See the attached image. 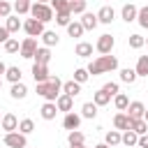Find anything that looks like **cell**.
Wrapping results in <instances>:
<instances>
[{
  "instance_id": "obj_1",
  "label": "cell",
  "mask_w": 148,
  "mask_h": 148,
  "mask_svg": "<svg viewBox=\"0 0 148 148\" xmlns=\"http://www.w3.org/2000/svg\"><path fill=\"white\" fill-rule=\"evenodd\" d=\"M62 81L58 79V76H51L46 83H37V95H42L46 102H56L62 92Z\"/></svg>"
},
{
  "instance_id": "obj_2",
  "label": "cell",
  "mask_w": 148,
  "mask_h": 148,
  "mask_svg": "<svg viewBox=\"0 0 148 148\" xmlns=\"http://www.w3.org/2000/svg\"><path fill=\"white\" fill-rule=\"evenodd\" d=\"M118 67V58L116 56H99L97 60H92L88 65V74L97 76V74H104V72H113Z\"/></svg>"
},
{
  "instance_id": "obj_3",
  "label": "cell",
  "mask_w": 148,
  "mask_h": 148,
  "mask_svg": "<svg viewBox=\"0 0 148 148\" xmlns=\"http://www.w3.org/2000/svg\"><path fill=\"white\" fill-rule=\"evenodd\" d=\"M30 14H32V18H37V21H42V23H46V21L53 18L51 5H42V2H35V5L30 7Z\"/></svg>"
},
{
  "instance_id": "obj_4",
  "label": "cell",
  "mask_w": 148,
  "mask_h": 148,
  "mask_svg": "<svg viewBox=\"0 0 148 148\" xmlns=\"http://www.w3.org/2000/svg\"><path fill=\"white\" fill-rule=\"evenodd\" d=\"M5 146H9V148H28L25 134H21L18 130L16 132H7L5 134Z\"/></svg>"
},
{
  "instance_id": "obj_5",
  "label": "cell",
  "mask_w": 148,
  "mask_h": 148,
  "mask_svg": "<svg viewBox=\"0 0 148 148\" xmlns=\"http://www.w3.org/2000/svg\"><path fill=\"white\" fill-rule=\"evenodd\" d=\"M23 30L28 32V37H42L44 35V23L37 21V18H28L23 23Z\"/></svg>"
},
{
  "instance_id": "obj_6",
  "label": "cell",
  "mask_w": 148,
  "mask_h": 148,
  "mask_svg": "<svg viewBox=\"0 0 148 148\" xmlns=\"http://www.w3.org/2000/svg\"><path fill=\"white\" fill-rule=\"evenodd\" d=\"M37 49H39V46H37V39H35V37H25V39L21 42V56H23V58H28V60H30V58H35Z\"/></svg>"
},
{
  "instance_id": "obj_7",
  "label": "cell",
  "mask_w": 148,
  "mask_h": 148,
  "mask_svg": "<svg viewBox=\"0 0 148 148\" xmlns=\"http://www.w3.org/2000/svg\"><path fill=\"white\" fill-rule=\"evenodd\" d=\"M113 44H116V39H113L111 35H99V39H97L95 49H97L102 56H109V53H111V49H113Z\"/></svg>"
},
{
  "instance_id": "obj_8",
  "label": "cell",
  "mask_w": 148,
  "mask_h": 148,
  "mask_svg": "<svg viewBox=\"0 0 148 148\" xmlns=\"http://www.w3.org/2000/svg\"><path fill=\"white\" fill-rule=\"evenodd\" d=\"M32 79H35V83H46V81L51 79L49 67H46V65H37V62H32Z\"/></svg>"
},
{
  "instance_id": "obj_9",
  "label": "cell",
  "mask_w": 148,
  "mask_h": 148,
  "mask_svg": "<svg viewBox=\"0 0 148 148\" xmlns=\"http://www.w3.org/2000/svg\"><path fill=\"white\" fill-rule=\"evenodd\" d=\"M79 125H81V116H76L74 111L65 113V118H62V127H65V130L74 132V130H79Z\"/></svg>"
},
{
  "instance_id": "obj_10",
  "label": "cell",
  "mask_w": 148,
  "mask_h": 148,
  "mask_svg": "<svg viewBox=\"0 0 148 148\" xmlns=\"http://www.w3.org/2000/svg\"><path fill=\"white\" fill-rule=\"evenodd\" d=\"M143 113H146V106H143L141 102H130V106H127V116H130L132 120H141Z\"/></svg>"
},
{
  "instance_id": "obj_11",
  "label": "cell",
  "mask_w": 148,
  "mask_h": 148,
  "mask_svg": "<svg viewBox=\"0 0 148 148\" xmlns=\"http://www.w3.org/2000/svg\"><path fill=\"white\" fill-rule=\"evenodd\" d=\"M97 23H99L97 14H92V12L81 14V25H83V30H95V28H97Z\"/></svg>"
},
{
  "instance_id": "obj_12",
  "label": "cell",
  "mask_w": 148,
  "mask_h": 148,
  "mask_svg": "<svg viewBox=\"0 0 148 148\" xmlns=\"http://www.w3.org/2000/svg\"><path fill=\"white\" fill-rule=\"evenodd\" d=\"M0 127H2L5 132H16V130H18V120H16V116H14V113H5Z\"/></svg>"
},
{
  "instance_id": "obj_13",
  "label": "cell",
  "mask_w": 148,
  "mask_h": 148,
  "mask_svg": "<svg viewBox=\"0 0 148 148\" xmlns=\"http://www.w3.org/2000/svg\"><path fill=\"white\" fill-rule=\"evenodd\" d=\"M120 16H123V21L132 23V21H136V16H139V7H134V5H123Z\"/></svg>"
},
{
  "instance_id": "obj_14",
  "label": "cell",
  "mask_w": 148,
  "mask_h": 148,
  "mask_svg": "<svg viewBox=\"0 0 148 148\" xmlns=\"http://www.w3.org/2000/svg\"><path fill=\"white\" fill-rule=\"evenodd\" d=\"M97 18H99V23H111V21L116 18V12H113V7L104 5V7L97 12Z\"/></svg>"
},
{
  "instance_id": "obj_15",
  "label": "cell",
  "mask_w": 148,
  "mask_h": 148,
  "mask_svg": "<svg viewBox=\"0 0 148 148\" xmlns=\"http://www.w3.org/2000/svg\"><path fill=\"white\" fill-rule=\"evenodd\" d=\"M32 60H35L37 65H49V60H51V51H49V46H39Z\"/></svg>"
},
{
  "instance_id": "obj_16",
  "label": "cell",
  "mask_w": 148,
  "mask_h": 148,
  "mask_svg": "<svg viewBox=\"0 0 148 148\" xmlns=\"http://www.w3.org/2000/svg\"><path fill=\"white\" fill-rule=\"evenodd\" d=\"M72 102H74V97H69V95H60L58 99H56V106H58V111H65V113H69L72 111Z\"/></svg>"
},
{
  "instance_id": "obj_17",
  "label": "cell",
  "mask_w": 148,
  "mask_h": 148,
  "mask_svg": "<svg viewBox=\"0 0 148 148\" xmlns=\"http://www.w3.org/2000/svg\"><path fill=\"white\" fill-rule=\"evenodd\" d=\"M39 113H42V118H44V120H53V118H56V113H58L56 102H46V104L39 109Z\"/></svg>"
},
{
  "instance_id": "obj_18",
  "label": "cell",
  "mask_w": 148,
  "mask_h": 148,
  "mask_svg": "<svg viewBox=\"0 0 148 148\" xmlns=\"http://www.w3.org/2000/svg\"><path fill=\"white\" fill-rule=\"evenodd\" d=\"M130 123H132V118L127 116V113H116V118H113V125H116V130L120 132H125V130H130Z\"/></svg>"
},
{
  "instance_id": "obj_19",
  "label": "cell",
  "mask_w": 148,
  "mask_h": 148,
  "mask_svg": "<svg viewBox=\"0 0 148 148\" xmlns=\"http://www.w3.org/2000/svg\"><path fill=\"white\" fill-rule=\"evenodd\" d=\"M62 92L69 95V97H76V95L81 92V83H76V81H65V83H62Z\"/></svg>"
},
{
  "instance_id": "obj_20",
  "label": "cell",
  "mask_w": 148,
  "mask_h": 148,
  "mask_svg": "<svg viewBox=\"0 0 148 148\" xmlns=\"http://www.w3.org/2000/svg\"><path fill=\"white\" fill-rule=\"evenodd\" d=\"M104 143L106 146H118V143H123V134L118 132V130H111V132H106V136H104Z\"/></svg>"
},
{
  "instance_id": "obj_21",
  "label": "cell",
  "mask_w": 148,
  "mask_h": 148,
  "mask_svg": "<svg viewBox=\"0 0 148 148\" xmlns=\"http://www.w3.org/2000/svg\"><path fill=\"white\" fill-rule=\"evenodd\" d=\"M74 53H76L79 58H88V56H92V44H88V42H79L76 49H74Z\"/></svg>"
},
{
  "instance_id": "obj_22",
  "label": "cell",
  "mask_w": 148,
  "mask_h": 148,
  "mask_svg": "<svg viewBox=\"0 0 148 148\" xmlns=\"http://www.w3.org/2000/svg\"><path fill=\"white\" fill-rule=\"evenodd\" d=\"M9 95H12L14 99H23V97L28 95V88H25V83H12V90H9Z\"/></svg>"
},
{
  "instance_id": "obj_23",
  "label": "cell",
  "mask_w": 148,
  "mask_h": 148,
  "mask_svg": "<svg viewBox=\"0 0 148 148\" xmlns=\"http://www.w3.org/2000/svg\"><path fill=\"white\" fill-rule=\"evenodd\" d=\"M130 130L136 132L139 136H143V134H148V123H146L143 118H141V120H132V123H130Z\"/></svg>"
},
{
  "instance_id": "obj_24",
  "label": "cell",
  "mask_w": 148,
  "mask_h": 148,
  "mask_svg": "<svg viewBox=\"0 0 148 148\" xmlns=\"http://www.w3.org/2000/svg\"><path fill=\"white\" fill-rule=\"evenodd\" d=\"M92 102H95L97 106H106V104L111 102V95H109L106 90H97V92L92 95Z\"/></svg>"
},
{
  "instance_id": "obj_25",
  "label": "cell",
  "mask_w": 148,
  "mask_h": 148,
  "mask_svg": "<svg viewBox=\"0 0 148 148\" xmlns=\"http://www.w3.org/2000/svg\"><path fill=\"white\" fill-rule=\"evenodd\" d=\"M113 104H116L118 111H127V106H130V97H127L125 92H118L116 99H113Z\"/></svg>"
},
{
  "instance_id": "obj_26",
  "label": "cell",
  "mask_w": 148,
  "mask_h": 148,
  "mask_svg": "<svg viewBox=\"0 0 148 148\" xmlns=\"http://www.w3.org/2000/svg\"><path fill=\"white\" fill-rule=\"evenodd\" d=\"M136 76H148V56H139V62H136Z\"/></svg>"
},
{
  "instance_id": "obj_27",
  "label": "cell",
  "mask_w": 148,
  "mask_h": 148,
  "mask_svg": "<svg viewBox=\"0 0 148 148\" xmlns=\"http://www.w3.org/2000/svg\"><path fill=\"white\" fill-rule=\"evenodd\" d=\"M58 32H53V30H44V35H42V42H44V46H53V44H58Z\"/></svg>"
},
{
  "instance_id": "obj_28",
  "label": "cell",
  "mask_w": 148,
  "mask_h": 148,
  "mask_svg": "<svg viewBox=\"0 0 148 148\" xmlns=\"http://www.w3.org/2000/svg\"><path fill=\"white\" fill-rule=\"evenodd\" d=\"M5 79L12 81V83H21V69H18V67H7Z\"/></svg>"
},
{
  "instance_id": "obj_29",
  "label": "cell",
  "mask_w": 148,
  "mask_h": 148,
  "mask_svg": "<svg viewBox=\"0 0 148 148\" xmlns=\"http://www.w3.org/2000/svg\"><path fill=\"white\" fill-rule=\"evenodd\" d=\"M120 81H125V83H134V81H136V69H132V67L120 69Z\"/></svg>"
},
{
  "instance_id": "obj_30",
  "label": "cell",
  "mask_w": 148,
  "mask_h": 148,
  "mask_svg": "<svg viewBox=\"0 0 148 148\" xmlns=\"http://www.w3.org/2000/svg\"><path fill=\"white\" fill-rule=\"evenodd\" d=\"M81 113H83V118H95L97 116V104L95 102H86L81 106Z\"/></svg>"
},
{
  "instance_id": "obj_31",
  "label": "cell",
  "mask_w": 148,
  "mask_h": 148,
  "mask_svg": "<svg viewBox=\"0 0 148 148\" xmlns=\"http://www.w3.org/2000/svg\"><path fill=\"white\" fill-rule=\"evenodd\" d=\"M51 9H56V14L69 12V0H51ZM72 14V12H69Z\"/></svg>"
},
{
  "instance_id": "obj_32",
  "label": "cell",
  "mask_w": 148,
  "mask_h": 148,
  "mask_svg": "<svg viewBox=\"0 0 148 148\" xmlns=\"http://www.w3.org/2000/svg\"><path fill=\"white\" fill-rule=\"evenodd\" d=\"M67 32H69V37H81V35H83V25H81V21H72V23L67 25Z\"/></svg>"
},
{
  "instance_id": "obj_33",
  "label": "cell",
  "mask_w": 148,
  "mask_h": 148,
  "mask_svg": "<svg viewBox=\"0 0 148 148\" xmlns=\"http://www.w3.org/2000/svg\"><path fill=\"white\" fill-rule=\"evenodd\" d=\"M67 141H69V146H83V141H86V136L79 132V130H74V132H69V136H67Z\"/></svg>"
},
{
  "instance_id": "obj_34",
  "label": "cell",
  "mask_w": 148,
  "mask_h": 148,
  "mask_svg": "<svg viewBox=\"0 0 148 148\" xmlns=\"http://www.w3.org/2000/svg\"><path fill=\"white\" fill-rule=\"evenodd\" d=\"M123 143H125V146H136V143H139V134L132 132V130H125V134H123Z\"/></svg>"
},
{
  "instance_id": "obj_35",
  "label": "cell",
  "mask_w": 148,
  "mask_h": 148,
  "mask_svg": "<svg viewBox=\"0 0 148 148\" xmlns=\"http://www.w3.org/2000/svg\"><path fill=\"white\" fill-rule=\"evenodd\" d=\"M69 12L72 14H86V0H72L69 2Z\"/></svg>"
},
{
  "instance_id": "obj_36",
  "label": "cell",
  "mask_w": 148,
  "mask_h": 148,
  "mask_svg": "<svg viewBox=\"0 0 148 148\" xmlns=\"http://www.w3.org/2000/svg\"><path fill=\"white\" fill-rule=\"evenodd\" d=\"M5 28H7L9 32H16L18 28H23V23L18 21V16H7V23H5Z\"/></svg>"
},
{
  "instance_id": "obj_37",
  "label": "cell",
  "mask_w": 148,
  "mask_h": 148,
  "mask_svg": "<svg viewBox=\"0 0 148 148\" xmlns=\"http://www.w3.org/2000/svg\"><path fill=\"white\" fill-rule=\"evenodd\" d=\"M32 130H35V123H32L30 118H23V120L18 123V132H21V134H30Z\"/></svg>"
},
{
  "instance_id": "obj_38",
  "label": "cell",
  "mask_w": 148,
  "mask_h": 148,
  "mask_svg": "<svg viewBox=\"0 0 148 148\" xmlns=\"http://www.w3.org/2000/svg\"><path fill=\"white\" fill-rule=\"evenodd\" d=\"M30 0H16L14 2V9H16V14H28L30 12Z\"/></svg>"
},
{
  "instance_id": "obj_39",
  "label": "cell",
  "mask_w": 148,
  "mask_h": 148,
  "mask_svg": "<svg viewBox=\"0 0 148 148\" xmlns=\"http://www.w3.org/2000/svg\"><path fill=\"white\" fill-rule=\"evenodd\" d=\"M136 21H139L141 28L148 30V5H146V7H139V16H136Z\"/></svg>"
},
{
  "instance_id": "obj_40",
  "label": "cell",
  "mask_w": 148,
  "mask_h": 148,
  "mask_svg": "<svg viewBox=\"0 0 148 148\" xmlns=\"http://www.w3.org/2000/svg\"><path fill=\"white\" fill-rule=\"evenodd\" d=\"M90 79V74H88V69H83V67H79V69H74V81L76 83H86Z\"/></svg>"
},
{
  "instance_id": "obj_41",
  "label": "cell",
  "mask_w": 148,
  "mask_h": 148,
  "mask_svg": "<svg viewBox=\"0 0 148 148\" xmlns=\"http://www.w3.org/2000/svg\"><path fill=\"white\" fill-rule=\"evenodd\" d=\"M56 23H58V25H65V28H67V25L72 23V14H69V12H62V14H56Z\"/></svg>"
},
{
  "instance_id": "obj_42",
  "label": "cell",
  "mask_w": 148,
  "mask_h": 148,
  "mask_svg": "<svg viewBox=\"0 0 148 148\" xmlns=\"http://www.w3.org/2000/svg\"><path fill=\"white\" fill-rule=\"evenodd\" d=\"M5 51H7V53H16V51H21L18 39H12V37H9V39L5 42Z\"/></svg>"
},
{
  "instance_id": "obj_43",
  "label": "cell",
  "mask_w": 148,
  "mask_h": 148,
  "mask_svg": "<svg viewBox=\"0 0 148 148\" xmlns=\"http://www.w3.org/2000/svg\"><path fill=\"white\" fill-rule=\"evenodd\" d=\"M143 44H146V39H143L141 35H130V46H132V49H141Z\"/></svg>"
},
{
  "instance_id": "obj_44",
  "label": "cell",
  "mask_w": 148,
  "mask_h": 148,
  "mask_svg": "<svg viewBox=\"0 0 148 148\" xmlns=\"http://www.w3.org/2000/svg\"><path fill=\"white\" fill-rule=\"evenodd\" d=\"M7 16H12V5L0 0V18H7Z\"/></svg>"
},
{
  "instance_id": "obj_45",
  "label": "cell",
  "mask_w": 148,
  "mask_h": 148,
  "mask_svg": "<svg viewBox=\"0 0 148 148\" xmlns=\"http://www.w3.org/2000/svg\"><path fill=\"white\" fill-rule=\"evenodd\" d=\"M102 90H106V92H109V95H113V97H116V95L120 92V90H118V83H116V81H109V83H104V88H102Z\"/></svg>"
},
{
  "instance_id": "obj_46",
  "label": "cell",
  "mask_w": 148,
  "mask_h": 148,
  "mask_svg": "<svg viewBox=\"0 0 148 148\" xmlns=\"http://www.w3.org/2000/svg\"><path fill=\"white\" fill-rule=\"evenodd\" d=\"M7 39H9V30H7V28H5V25H0V42H2V44H5V42H7Z\"/></svg>"
},
{
  "instance_id": "obj_47",
  "label": "cell",
  "mask_w": 148,
  "mask_h": 148,
  "mask_svg": "<svg viewBox=\"0 0 148 148\" xmlns=\"http://www.w3.org/2000/svg\"><path fill=\"white\" fill-rule=\"evenodd\" d=\"M139 146H141V148H148V134L139 136Z\"/></svg>"
},
{
  "instance_id": "obj_48",
  "label": "cell",
  "mask_w": 148,
  "mask_h": 148,
  "mask_svg": "<svg viewBox=\"0 0 148 148\" xmlns=\"http://www.w3.org/2000/svg\"><path fill=\"white\" fill-rule=\"evenodd\" d=\"M5 72H7V65H5V62H2V60H0V76H2V74H5Z\"/></svg>"
},
{
  "instance_id": "obj_49",
  "label": "cell",
  "mask_w": 148,
  "mask_h": 148,
  "mask_svg": "<svg viewBox=\"0 0 148 148\" xmlns=\"http://www.w3.org/2000/svg\"><path fill=\"white\" fill-rule=\"evenodd\" d=\"M95 148H111V146H106V143H97Z\"/></svg>"
},
{
  "instance_id": "obj_50",
  "label": "cell",
  "mask_w": 148,
  "mask_h": 148,
  "mask_svg": "<svg viewBox=\"0 0 148 148\" xmlns=\"http://www.w3.org/2000/svg\"><path fill=\"white\" fill-rule=\"evenodd\" d=\"M143 120H146V123H148V109H146V113H143Z\"/></svg>"
},
{
  "instance_id": "obj_51",
  "label": "cell",
  "mask_w": 148,
  "mask_h": 148,
  "mask_svg": "<svg viewBox=\"0 0 148 148\" xmlns=\"http://www.w3.org/2000/svg\"><path fill=\"white\" fill-rule=\"evenodd\" d=\"M37 2H42V5H46V2H51V0H37Z\"/></svg>"
},
{
  "instance_id": "obj_52",
  "label": "cell",
  "mask_w": 148,
  "mask_h": 148,
  "mask_svg": "<svg viewBox=\"0 0 148 148\" xmlns=\"http://www.w3.org/2000/svg\"><path fill=\"white\" fill-rule=\"evenodd\" d=\"M69 148H88V146H69Z\"/></svg>"
},
{
  "instance_id": "obj_53",
  "label": "cell",
  "mask_w": 148,
  "mask_h": 148,
  "mask_svg": "<svg viewBox=\"0 0 148 148\" xmlns=\"http://www.w3.org/2000/svg\"><path fill=\"white\" fill-rule=\"evenodd\" d=\"M0 88H2V76H0Z\"/></svg>"
},
{
  "instance_id": "obj_54",
  "label": "cell",
  "mask_w": 148,
  "mask_h": 148,
  "mask_svg": "<svg viewBox=\"0 0 148 148\" xmlns=\"http://www.w3.org/2000/svg\"><path fill=\"white\" fill-rule=\"evenodd\" d=\"M0 123H2V118H0Z\"/></svg>"
},
{
  "instance_id": "obj_55",
  "label": "cell",
  "mask_w": 148,
  "mask_h": 148,
  "mask_svg": "<svg viewBox=\"0 0 148 148\" xmlns=\"http://www.w3.org/2000/svg\"><path fill=\"white\" fill-rule=\"evenodd\" d=\"M146 44H148V39H146Z\"/></svg>"
},
{
  "instance_id": "obj_56",
  "label": "cell",
  "mask_w": 148,
  "mask_h": 148,
  "mask_svg": "<svg viewBox=\"0 0 148 148\" xmlns=\"http://www.w3.org/2000/svg\"><path fill=\"white\" fill-rule=\"evenodd\" d=\"M69 2H72V0H69Z\"/></svg>"
}]
</instances>
